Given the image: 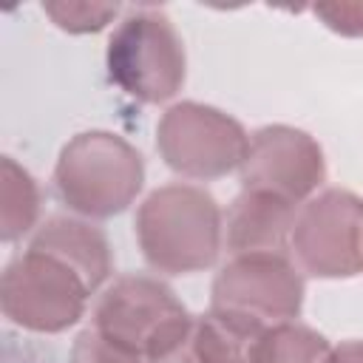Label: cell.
I'll return each instance as SVG.
<instances>
[{"label":"cell","mask_w":363,"mask_h":363,"mask_svg":"<svg viewBox=\"0 0 363 363\" xmlns=\"http://www.w3.org/2000/svg\"><path fill=\"white\" fill-rule=\"evenodd\" d=\"M28 247L68 264L91 286V292H96L111 275V244L105 233L88 221L54 216L37 230Z\"/></svg>","instance_id":"8fae6325"},{"label":"cell","mask_w":363,"mask_h":363,"mask_svg":"<svg viewBox=\"0 0 363 363\" xmlns=\"http://www.w3.org/2000/svg\"><path fill=\"white\" fill-rule=\"evenodd\" d=\"M329 363H363V340H346L335 346Z\"/></svg>","instance_id":"ac0fdd59"},{"label":"cell","mask_w":363,"mask_h":363,"mask_svg":"<svg viewBox=\"0 0 363 363\" xmlns=\"http://www.w3.org/2000/svg\"><path fill=\"white\" fill-rule=\"evenodd\" d=\"M244 190L278 196L289 204L309 201L326 179L320 145L298 128L267 125L250 136L247 156L238 167Z\"/></svg>","instance_id":"9c48e42d"},{"label":"cell","mask_w":363,"mask_h":363,"mask_svg":"<svg viewBox=\"0 0 363 363\" xmlns=\"http://www.w3.org/2000/svg\"><path fill=\"white\" fill-rule=\"evenodd\" d=\"M43 11L54 20L57 28L68 34H91L105 28L116 14V3H85V0H51L43 3Z\"/></svg>","instance_id":"9a60e30c"},{"label":"cell","mask_w":363,"mask_h":363,"mask_svg":"<svg viewBox=\"0 0 363 363\" xmlns=\"http://www.w3.org/2000/svg\"><path fill=\"white\" fill-rule=\"evenodd\" d=\"M315 17L340 37H363V0L349 3H318L312 6Z\"/></svg>","instance_id":"e0dca14e"},{"label":"cell","mask_w":363,"mask_h":363,"mask_svg":"<svg viewBox=\"0 0 363 363\" xmlns=\"http://www.w3.org/2000/svg\"><path fill=\"white\" fill-rule=\"evenodd\" d=\"M71 363H147L145 357L111 343L108 337H102L94 326L79 332V337L74 340L71 349Z\"/></svg>","instance_id":"2e32d148"},{"label":"cell","mask_w":363,"mask_h":363,"mask_svg":"<svg viewBox=\"0 0 363 363\" xmlns=\"http://www.w3.org/2000/svg\"><path fill=\"white\" fill-rule=\"evenodd\" d=\"M329 340L298 320L261 332L250 346V363H329Z\"/></svg>","instance_id":"4fadbf2b"},{"label":"cell","mask_w":363,"mask_h":363,"mask_svg":"<svg viewBox=\"0 0 363 363\" xmlns=\"http://www.w3.org/2000/svg\"><path fill=\"white\" fill-rule=\"evenodd\" d=\"M108 77L128 96L159 105L184 85V43L159 9H133L108 40Z\"/></svg>","instance_id":"277c9868"},{"label":"cell","mask_w":363,"mask_h":363,"mask_svg":"<svg viewBox=\"0 0 363 363\" xmlns=\"http://www.w3.org/2000/svg\"><path fill=\"white\" fill-rule=\"evenodd\" d=\"M250 136L230 113L201 105L176 102L156 125V150L164 164L184 179H221L241 167Z\"/></svg>","instance_id":"52a82bcc"},{"label":"cell","mask_w":363,"mask_h":363,"mask_svg":"<svg viewBox=\"0 0 363 363\" xmlns=\"http://www.w3.org/2000/svg\"><path fill=\"white\" fill-rule=\"evenodd\" d=\"M298 204L278 196L241 190L227 210V250L233 255L275 252L284 255L292 238Z\"/></svg>","instance_id":"30bf717a"},{"label":"cell","mask_w":363,"mask_h":363,"mask_svg":"<svg viewBox=\"0 0 363 363\" xmlns=\"http://www.w3.org/2000/svg\"><path fill=\"white\" fill-rule=\"evenodd\" d=\"M91 295V286L68 264L31 247L6 264L0 278L3 315L14 326L43 335L74 326Z\"/></svg>","instance_id":"8992f818"},{"label":"cell","mask_w":363,"mask_h":363,"mask_svg":"<svg viewBox=\"0 0 363 363\" xmlns=\"http://www.w3.org/2000/svg\"><path fill=\"white\" fill-rule=\"evenodd\" d=\"M252 340L221 323L213 312L196 315L187 335L147 363H250Z\"/></svg>","instance_id":"7c38bea8"},{"label":"cell","mask_w":363,"mask_h":363,"mask_svg":"<svg viewBox=\"0 0 363 363\" xmlns=\"http://www.w3.org/2000/svg\"><path fill=\"white\" fill-rule=\"evenodd\" d=\"M142 184V153L111 130L77 133L54 164L57 199L85 218L119 216L136 201Z\"/></svg>","instance_id":"7a4b0ae2"},{"label":"cell","mask_w":363,"mask_h":363,"mask_svg":"<svg viewBox=\"0 0 363 363\" xmlns=\"http://www.w3.org/2000/svg\"><path fill=\"white\" fill-rule=\"evenodd\" d=\"M303 306V278L286 255H233L213 281L210 312L255 340L261 332L289 323Z\"/></svg>","instance_id":"3957f363"},{"label":"cell","mask_w":363,"mask_h":363,"mask_svg":"<svg viewBox=\"0 0 363 363\" xmlns=\"http://www.w3.org/2000/svg\"><path fill=\"white\" fill-rule=\"evenodd\" d=\"M91 326L111 343L153 360L190 329L193 315L176 292L150 275H122L96 301Z\"/></svg>","instance_id":"5b68a950"},{"label":"cell","mask_w":363,"mask_h":363,"mask_svg":"<svg viewBox=\"0 0 363 363\" xmlns=\"http://www.w3.org/2000/svg\"><path fill=\"white\" fill-rule=\"evenodd\" d=\"M40 216V190L34 176L11 156L0 159V238L6 244L23 238Z\"/></svg>","instance_id":"5bb4252c"},{"label":"cell","mask_w":363,"mask_h":363,"mask_svg":"<svg viewBox=\"0 0 363 363\" xmlns=\"http://www.w3.org/2000/svg\"><path fill=\"white\" fill-rule=\"evenodd\" d=\"M289 250L312 278H352L363 272V199L329 187L295 216Z\"/></svg>","instance_id":"ba28073f"},{"label":"cell","mask_w":363,"mask_h":363,"mask_svg":"<svg viewBox=\"0 0 363 363\" xmlns=\"http://www.w3.org/2000/svg\"><path fill=\"white\" fill-rule=\"evenodd\" d=\"M133 230L145 261L164 275L210 269L221 250V210L196 184L156 187L139 204Z\"/></svg>","instance_id":"6da1fadb"}]
</instances>
